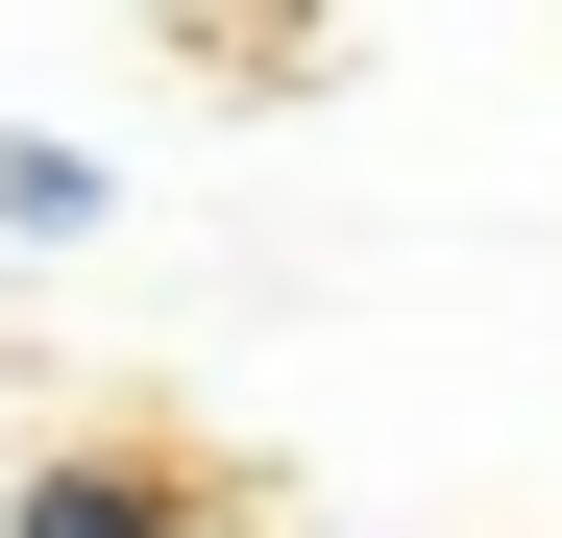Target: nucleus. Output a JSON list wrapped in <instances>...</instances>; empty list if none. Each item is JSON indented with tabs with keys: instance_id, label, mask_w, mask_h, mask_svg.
Masks as SVG:
<instances>
[{
	"instance_id": "nucleus-2",
	"label": "nucleus",
	"mask_w": 562,
	"mask_h": 538,
	"mask_svg": "<svg viewBox=\"0 0 562 538\" xmlns=\"http://www.w3.org/2000/svg\"><path fill=\"white\" fill-rule=\"evenodd\" d=\"M0 514H25V538H171V490H147V466H25Z\"/></svg>"
},
{
	"instance_id": "nucleus-1",
	"label": "nucleus",
	"mask_w": 562,
	"mask_h": 538,
	"mask_svg": "<svg viewBox=\"0 0 562 538\" xmlns=\"http://www.w3.org/2000/svg\"><path fill=\"white\" fill-rule=\"evenodd\" d=\"M99 221H123V171H99V147L0 123V245H99Z\"/></svg>"
}]
</instances>
